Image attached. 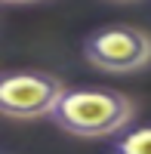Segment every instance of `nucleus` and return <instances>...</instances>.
Instances as JSON below:
<instances>
[{
  "instance_id": "obj_1",
  "label": "nucleus",
  "mask_w": 151,
  "mask_h": 154,
  "mask_svg": "<svg viewBox=\"0 0 151 154\" xmlns=\"http://www.w3.org/2000/svg\"><path fill=\"white\" fill-rule=\"evenodd\" d=\"M133 102L117 93V89H105V86H74L56 102V108L49 111L59 130H65L68 136L77 139H105V136H117L130 126L133 120Z\"/></svg>"
},
{
  "instance_id": "obj_2",
  "label": "nucleus",
  "mask_w": 151,
  "mask_h": 154,
  "mask_svg": "<svg viewBox=\"0 0 151 154\" xmlns=\"http://www.w3.org/2000/svg\"><path fill=\"white\" fill-rule=\"evenodd\" d=\"M83 56L108 74H133L151 65V34L133 25H105L83 40Z\"/></svg>"
},
{
  "instance_id": "obj_3",
  "label": "nucleus",
  "mask_w": 151,
  "mask_h": 154,
  "mask_svg": "<svg viewBox=\"0 0 151 154\" xmlns=\"http://www.w3.org/2000/svg\"><path fill=\"white\" fill-rule=\"evenodd\" d=\"M65 93V83L46 71H12L0 74V114L16 120L49 117L56 102Z\"/></svg>"
},
{
  "instance_id": "obj_4",
  "label": "nucleus",
  "mask_w": 151,
  "mask_h": 154,
  "mask_svg": "<svg viewBox=\"0 0 151 154\" xmlns=\"http://www.w3.org/2000/svg\"><path fill=\"white\" fill-rule=\"evenodd\" d=\"M111 154H151V123L136 126V130H123L111 142Z\"/></svg>"
},
{
  "instance_id": "obj_5",
  "label": "nucleus",
  "mask_w": 151,
  "mask_h": 154,
  "mask_svg": "<svg viewBox=\"0 0 151 154\" xmlns=\"http://www.w3.org/2000/svg\"><path fill=\"white\" fill-rule=\"evenodd\" d=\"M0 3H37V0H0Z\"/></svg>"
}]
</instances>
